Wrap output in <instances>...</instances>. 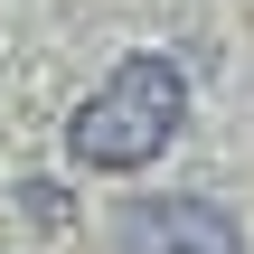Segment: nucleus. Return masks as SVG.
Returning a JSON list of instances; mask_svg holds the SVG:
<instances>
[{"mask_svg":"<svg viewBox=\"0 0 254 254\" xmlns=\"http://www.w3.org/2000/svg\"><path fill=\"white\" fill-rule=\"evenodd\" d=\"M113 254H245V236L207 198H123Z\"/></svg>","mask_w":254,"mask_h":254,"instance_id":"2","label":"nucleus"},{"mask_svg":"<svg viewBox=\"0 0 254 254\" xmlns=\"http://www.w3.org/2000/svg\"><path fill=\"white\" fill-rule=\"evenodd\" d=\"M179 113H189L179 66H170V57H123V66L94 85V104H75L66 151H75L85 170H151V160L170 151Z\"/></svg>","mask_w":254,"mask_h":254,"instance_id":"1","label":"nucleus"}]
</instances>
